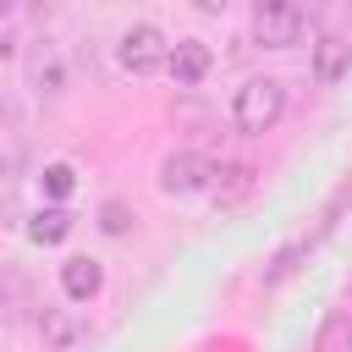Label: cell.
Masks as SVG:
<instances>
[{
  "mask_svg": "<svg viewBox=\"0 0 352 352\" xmlns=\"http://www.w3.org/2000/svg\"><path fill=\"white\" fill-rule=\"evenodd\" d=\"M280 116H286V88L275 77H248L236 88V99H231V121L242 132H270Z\"/></svg>",
  "mask_w": 352,
  "mask_h": 352,
  "instance_id": "obj_1",
  "label": "cell"
},
{
  "mask_svg": "<svg viewBox=\"0 0 352 352\" xmlns=\"http://www.w3.org/2000/svg\"><path fill=\"white\" fill-rule=\"evenodd\" d=\"M116 60H121L126 72L148 77V72L170 66V44H165V33H160L154 22H132V28H126V33L116 38Z\"/></svg>",
  "mask_w": 352,
  "mask_h": 352,
  "instance_id": "obj_2",
  "label": "cell"
},
{
  "mask_svg": "<svg viewBox=\"0 0 352 352\" xmlns=\"http://www.w3.org/2000/svg\"><path fill=\"white\" fill-rule=\"evenodd\" d=\"M302 28H308V11L302 6H258L253 11V38L264 44V50H286V44H297L302 38Z\"/></svg>",
  "mask_w": 352,
  "mask_h": 352,
  "instance_id": "obj_3",
  "label": "cell"
},
{
  "mask_svg": "<svg viewBox=\"0 0 352 352\" xmlns=\"http://www.w3.org/2000/svg\"><path fill=\"white\" fill-rule=\"evenodd\" d=\"M209 176H214V165H209L204 154H192V148H182V154H170V160L160 165V187H165L170 198H182V192H198V187H214Z\"/></svg>",
  "mask_w": 352,
  "mask_h": 352,
  "instance_id": "obj_4",
  "label": "cell"
},
{
  "mask_svg": "<svg viewBox=\"0 0 352 352\" xmlns=\"http://www.w3.org/2000/svg\"><path fill=\"white\" fill-rule=\"evenodd\" d=\"M209 66H214V55H209L204 38H182V44H170V66H165V72H170L176 82H204Z\"/></svg>",
  "mask_w": 352,
  "mask_h": 352,
  "instance_id": "obj_5",
  "label": "cell"
},
{
  "mask_svg": "<svg viewBox=\"0 0 352 352\" xmlns=\"http://www.w3.org/2000/svg\"><path fill=\"white\" fill-rule=\"evenodd\" d=\"M253 187H258V170L236 160V165H220V170H214V187H209V192H214L220 209H231V204H242Z\"/></svg>",
  "mask_w": 352,
  "mask_h": 352,
  "instance_id": "obj_6",
  "label": "cell"
},
{
  "mask_svg": "<svg viewBox=\"0 0 352 352\" xmlns=\"http://www.w3.org/2000/svg\"><path fill=\"white\" fill-rule=\"evenodd\" d=\"M346 66H352V44L336 38V33H324V38L314 44V77H319V82H341Z\"/></svg>",
  "mask_w": 352,
  "mask_h": 352,
  "instance_id": "obj_7",
  "label": "cell"
},
{
  "mask_svg": "<svg viewBox=\"0 0 352 352\" xmlns=\"http://www.w3.org/2000/svg\"><path fill=\"white\" fill-rule=\"evenodd\" d=\"M60 286H66V297L88 302V297L104 286V270H99V258H66V264H60Z\"/></svg>",
  "mask_w": 352,
  "mask_h": 352,
  "instance_id": "obj_8",
  "label": "cell"
},
{
  "mask_svg": "<svg viewBox=\"0 0 352 352\" xmlns=\"http://www.w3.org/2000/svg\"><path fill=\"white\" fill-rule=\"evenodd\" d=\"M28 236H33V242H44V248L66 242V236H72V209H66V204L38 209V214H33V226H28Z\"/></svg>",
  "mask_w": 352,
  "mask_h": 352,
  "instance_id": "obj_9",
  "label": "cell"
},
{
  "mask_svg": "<svg viewBox=\"0 0 352 352\" xmlns=\"http://www.w3.org/2000/svg\"><path fill=\"white\" fill-rule=\"evenodd\" d=\"M33 88L44 94V99H60L66 94V66L44 50V55H33Z\"/></svg>",
  "mask_w": 352,
  "mask_h": 352,
  "instance_id": "obj_10",
  "label": "cell"
},
{
  "mask_svg": "<svg viewBox=\"0 0 352 352\" xmlns=\"http://www.w3.org/2000/svg\"><path fill=\"white\" fill-rule=\"evenodd\" d=\"M38 336H44V346H72L77 341V319L60 314V308H38Z\"/></svg>",
  "mask_w": 352,
  "mask_h": 352,
  "instance_id": "obj_11",
  "label": "cell"
},
{
  "mask_svg": "<svg viewBox=\"0 0 352 352\" xmlns=\"http://www.w3.org/2000/svg\"><path fill=\"white\" fill-rule=\"evenodd\" d=\"M314 352H352V314H330V319L319 324Z\"/></svg>",
  "mask_w": 352,
  "mask_h": 352,
  "instance_id": "obj_12",
  "label": "cell"
},
{
  "mask_svg": "<svg viewBox=\"0 0 352 352\" xmlns=\"http://www.w3.org/2000/svg\"><path fill=\"white\" fill-rule=\"evenodd\" d=\"M72 187H77V170L72 165H44V192L60 204V198H72Z\"/></svg>",
  "mask_w": 352,
  "mask_h": 352,
  "instance_id": "obj_13",
  "label": "cell"
},
{
  "mask_svg": "<svg viewBox=\"0 0 352 352\" xmlns=\"http://www.w3.org/2000/svg\"><path fill=\"white\" fill-rule=\"evenodd\" d=\"M99 226H104L110 236H126V204H104V209H99Z\"/></svg>",
  "mask_w": 352,
  "mask_h": 352,
  "instance_id": "obj_14",
  "label": "cell"
}]
</instances>
